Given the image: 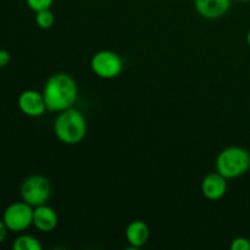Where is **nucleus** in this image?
<instances>
[{
  "instance_id": "nucleus-3",
  "label": "nucleus",
  "mask_w": 250,
  "mask_h": 250,
  "mask_svg": "<svg viewBox=\"0 0 250 250\" xmlns=\"http://www.w3.org/2000/svg\"><path fill=\"white\" fill-rule=\"evenodd\" d=\"M250 168V153L242 146H229L216 158V171L227 180L243 176Z\"/></svg>"
},
{
  "instance_id": "nucleus-11",
  "label": "nucleus",
  "mask_w": 250,
  "mask_h": 250,
  "mask_svg": "<svg viewBox=\"0 0 250 250\" xmlns=\"http://www.w3.org/2000/svg\"><path fill=\"white\" fill-rule=\"evenodd\" d=\"M149 236H150V231H149L148 225L146 222L141 221V220L132 221L126 229L127 242H128L132 248L138 249L146 246Z\"/></svg>"
},
{
  "instance_id": "nucleus-14",
  "label": "nucleus",
  "mask_w": 250,
  "mask_h": 250,
  "mask_svg": "<svg viewBox=\"0 0 250 250\" xmlns=\"http://www.w3.org/2000/svg\"><path fill=\"white\" fill-rule=\"evenodd\" d=\"M27 6L34 12L42 11V10L50 9L54 0H26Z\"/></svg>"
},
{
  "instance_id": "nucleus-2",
  "label": "nucleus",
  "mask_w": 250,
  "mask_h": 250,
  "mask_svg": "<svg viewBox=\"0 0 250 250\" xmlns=\"http://www.w3.org/2000/svg\"><path fill=\"white\" fill-rule=\"evenodd\" d=\"M54 133L62 143L68 146L78 144L87 134V120L84 115L75 107L61 111L54 122Z\"/></svg>"
},
{
  "instance_id": "nucleus-15",
  "label": "nucleus",
  "mask_w": 250,
  "mask_h": 250,
  "mask_svg": "<svg viewBox=\"0 0 250 250\" xmlns=\"http://www.w3.org/2000/svg\"><path fill=\"white\" fill-rule=\"evenodd\" d=\"M232 250H250V239L246 237H237L231 243Z\"/></svg>"
},
{
  "instance_id": "nucleus-10",
  "label": "nucleus",
  "mask_w": 250,
  "mask_h": 250,
  "mask_svg": "<svg viewBox=\"0 0 250 250\" xmlns=\"http://www.w3.org/2000/svg\"><path fill=\"white\" fill-rule=\"evenodd\" d=\"M232 0H194V6L200 16L216 20L227 14Z\"/></svg>"
},
{
  "instance_id": "nucleus-1",
  "label": "nucleus",
  "mask_w": 250,
  "mask_h": 250,
  "mask_svg": "<svg viewBox=\"0 0 250 250\" xmlns=\"http://www.w3.org/2000/svg\"><path fill=\"white\" fill-rule=\"evenodd\" d=\"M43 97L48 111L61 112L67 110L77 102V83L67 73H54L44 85Z\"/></svg>"
},
{
  "instance_id": "nucleus-18",
  "label": "nucleus",
  "mask_w": 250,
  "mask_h": 250,
  "mask_svg": "<svg viewBox=\"0 0 250 250\" xmlns=\"http://www.w3.org/2000/svg\"><path fill=\"white\" fill-rule=\"evenodd\" d=\"M247 42H248V45L250 46V29H249L248 34H247Z\"/></svg>"
},
{
  "instance_id": "nucleus-8",
  "label": "nucleus",
  "mask_w": 250,
  "mask_h": 250,
  "mask_svg": "<svg viewBox=\"0 0 250 250\" xmlns=\"http://www.w3.org/2000/svg\"><path fill=\"white\" fill-rule=\"evenodd\" d=\"M202 192L209 200H219L227 192V178L221 173H209L202 182Z\"/></svg>"
},
{
  "instance_id": "nucleus-9",
  "label": "nucleus",
  "mask_w": 250,
  "mask_h": 250,
  "mask_svg": "<svg viewBox=\"0 0 250 250\" xmlns=\"http://www.w3.org/2000/svg\"><path fill=\"white\" fill-rule=\"evenodd\" d=\"M59 224V217L55 210L49 205L43 204L33 210V226L41 232L48 233L54 231Z\"/></svg>"
},
{
  "instance_id": "nucleus-6",
  "label": "nucleus",
  "mask_w": 250,
  "mask_h": 250,
  "mask_svg": "<svg viewBox=\"0 0 250 250\" xmlns=\"http://www.w3.org/2000/svg\"><path fill=\"white\" fill-rule=\"evenodd\" d=\"M92 71L100 78L111 80L117 77L124 70L121 56L111 50H100L93 55L90 60Z\"/></svg>"
},
{
  "instance_id": "nucleus-16",
  "label": "nucleus",
  "mask_w": 250,
  "mask_h": 250,
  "mask_svg": "<svg viewBox=\"0 0 250 250\" xmlns=\"http://www.w3.org/2000/svg\"><path fill=\"white\" fill-rule=\"evenodd\" d=\"M10 59H11V56H10L9 51L5 50V49H0V68L9 65Z\"/></svg>"
},
{
  "instance_id": "nucleus-17",
  "label": "nucleus",
  "mask_w": 250,
  "mask_h": 250,
  "mask_svg": "<svg viewBox=\"0 0 250 250\" xmlns=\"http://www.w3.org/2000/svg\"><path fill=\"white\" fill-rule=\"evenodd\" d=\"M7 232H9V229H7L6 225H5V222L1 219L0 220V244L5 241V238L7 236Z\"/></svg>"
},
{
  "instance_id": "nucleus-13",
  "label": "nucleus",
  "mask_w": 250,
  "mask_h": 250,
  "mask_svg": "<svg viewBox=\"0 0 250 250\" xmlns=\"http://www.w3.org/2000/svg\"><path fill=\"white\" fill-rule=\"evenodd\" d=\"M36 23L39 28L49 29L55 23V16L50 9L36 12Z\"/></svg>"
},
{
  "instance_id": "nucleus-12",
  "label": "nucleus",
  "mask_w": 250,
  "mask_h": 250,
  "mask_svg": "<svg viewBox=\"0 0 250 250\" xmlns=\"http://www.w3.org/2000/svg\"><path fill=\"white\" fill-rule=\"evenodd\" d=\"M14 250H42L43 246L36 237L31 234H21L12 243Z\"/></svg>"
},
{
  "instance_id": "nucleus-20",
  "label": "nucleus",
  "mask_w": 250,
  "mask_h": 250,
  "mask_svg": "<svg viewBox=\"0 0 250 250\" xmlns=\"http://www.w3.org/2000/svg\"><path fill=\"white\" fill-rule=\"evenodd\" d=\"M249 239H250V238H249Z\"/></svg>"
},
{
  "instance_id": "nucleus-5",
  "label": "nucleus",
  "mask_w": 250,
  "mask_h": 250,
  "mask_svg": "<svg viewBox=\"0 0 250 250\" xmlns=\"http://www.w3.org/2000/svg\"><path fill=\"white\" fill-rule=\"evenodd\" d=\"M34 208L26 202H16L10 204L2 214V221L9 231L23 232L33 225Z\"/></svg>"
},
{
  "instance_id": "nucleus-7",
  "label": "nucleus",
  "mask_w": 250,
  "mask_h": 250,
  "mask_svg": "<svg viewBox=\"0 0 250 250\" xmlns=\"http://www.w3.org/2000/svg\"><path fill=\"white\" fill-rule=\"evenodd\" d=\"M19 109L24 115L31 117H39L46 111L45 100H44L43 93H39L33 89H27L20 94L19 100Z\"/></svg>"
},
{
  "instance_id": "nucleus-19",
  "label": "nucleus",
  "mask_w": 250,
  "mask_h": 250,
  "mask_svg": "<svg viewBox=\"0 0 250 250\" xmlns=\"http://www.w3.org/2000/svg\"><path fill=\"white\" fill-rule=\"evenodd\" d=\"M238 1H242V2H249L250 0H238Z\"/></svg>"
},
{
  "instance_id": "nucleus-4",
  "label": "nucleus",
  "mask_w": 250,
  "mask_h": 250,
  "mask_svg": "<svg viewBox=\"0 0 250 250\" xmlns=\"http://www.w3.org/2000/svg\"><path fill=\"white\" fill-rule=\"evenodd\" d=\"M20 194L23 202L33 208L46 204L51 197V185L46 177L42 175L28 176L20 187Z\"/></svg>"
}]
</instances>
